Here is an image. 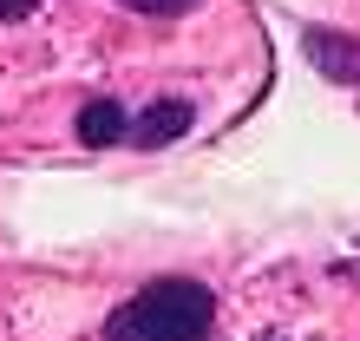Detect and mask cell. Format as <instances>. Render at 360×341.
Instances as JSON below:
<instances>
[{
    "instance_id": "obj_1",
    "label": "cell",
    "mask_w": 360,
    "mask_h": 341,
    "mask_svg": "<svg viewBox=\"0 0 360 341\" xmlns=\"http://www.w3.org/2000/svg\"><path fill=\"white\" fill-rule=\"evenodd\" d=\"M210 328H217V295L190 275H158L105 322V341H210Z\"/></svg>"
},
{
    "instance_id": "obj_2",
    "label": "cell",
    "mask_w": 360,
    "mask_h": 341,
    "mask_svg": "<svg viewBox=\"0 0 360 341\" xmlns=\"http://www.w3.org/2000/svg\"><path fill=\"white\" fill-rule=\"evenodd\" d=\"M302 53L321 66V79H341V85H360V39L347 33H328V27H314L302 39Z\"/></svg>"
},
{
    "instance_id": "obj_3",
    "label": "cell",
    "mask_w": 360,
    "mask_h": 341,
    "mask_svg": "<svg viewBox=\"0 0 360 341\" xmlns=\"http://www.w3.org/2000/svg\"><path fill=\"white\" fill-rule=\"evenodd\" d=\"M184 132H190V105H184V99H164V105H151V112H144L124 138L144 144V151H164V144H177Z\"/></svg>"
},
{
    "instance_id": "obj_4",
    "label": "cell",
    "mask_w": 360,
    "mask_h": 341,
    "mask_svg": "<svg viewBox=\"0 0 360 341\" xmlns=\"http://www.w3.org/2000/svg\"><path fill=\"white\" fill-rule=\"evenodd\" d=\"M124 132H131V118H124L118 99H86L79 105V138L86 144H118Z\"/></svg>"
},
{
    "instance_id": "obj_5",
    "label": "cell",
    "mask_w": 360,
    "mask_h": 341,
    "mask_svg": "<svg viewBox=\"0 0 360 341\" xmlns=\"http://www.w3.org/2000/svg\"><path fill=\"white\" fill-rule=\"evenodd\" d=\"M124 7H138V13H190L197 0H124Z\"/></svg>"
},
{
    "instance_id": "obj_6",
    "label": "cell",
    "mask_w": 360,
    "mask_h": 341,
    "mask_svg": "<svg viewBox=\"0 0 360 341\" xmlns=\"http://www.w3.org/2000/svg\"><path fill=\"white\" fill-rule=\"evenodd\" d=\"M33 7H39V0H0V20H27Z\"/></svg>"
}]
</instances>
